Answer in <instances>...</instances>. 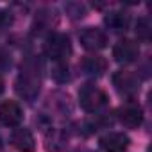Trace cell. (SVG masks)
<instances>
[{"label":"cell","instance_id":"8","mask_svg":"<svg viewBox=\"0 0 152 152\" xmlns=\"http://www.w3.org/2000/svg\"><path fill=\"white\" fill-rule=\"evenodd\" d=\"M100 147L104 152H125L129 147V138L124 132H109L100 138Z\"/></svg>","mask_w":152,"mask_h":152},{"label":"cell","instance_id":"4","mask_svg":"<svg viewBox=\"0 0 152 152\" xmlns=\"http://www.w3.org/2000/svg\"><path fill=\"white\" fill-rule=\"evenodd\" d=\"M113 84L118 90V93L125 95V97L136 95L138 90H140V81H138L136 75L131 73V72H116L113 75Z\"/></svg>","mask_w":152,"mask_h":152},{"label":"cell","instance_id":"3","mask_svg":"<svg viewBox=\"0 0 152 152\" xmlns=\"http://www.w3.org/2000/svg\"><path fill=\"white\" fill-rule=\"evenodd\" d=\"M79 104L84 111L95 113L107 104V95L95 84H84L79 90Z\"/></svg>","mask_w":152,"mask_h":152},{"label":"cell","instance_id":"10","mask_svg":"<svg viewBox=\"0 0 152 152\" xmlns=\"http://www.w3.org/2000/svg\"><path fill=\"white\" fill-rule=\"evenodd\" d=\"M118 118H120V122L125 127L134 129V127H140L141 125V122H143V111L136 104H127V106H124L118 111Z\"/></svg>","mask_w":152,"mask_h":152},{"label":"cell","instance_id":"12","mask_svg":"<svg viewBox=\"0 0 152 152\" xmlns=\"http://www.w3.org/2000/svg\"><path fill=\"white\" fill-rule=\"evenodd\" d=\"M129 22H131L129 15H127V13H122V11H113V13L106 15V18H104V23H106L111 31H115V32L125 31V29L129 27Z\"/></svg>","mask_w":152,"mask_h":152},{"label":"cell","instance_id":"2","mask_svg":"<svg viewBox=\"0 0 152 152\" xmlns=\"http://www.w3.org/2000/svg\"><path fill=\"white\" fill-rule=\"evenodd\" d=\"M45 54L56 63H63L72 54V43L70 38L63 32H52L45 39Z\"/></svg>","mask_w":152,"mask_h":152},{"label":"cell","instance_id":"9","mask_svg":"<svg viewBox=\"0 0 152 152\" xmlns=\"http://www.w3.org/2000/svg\"><path fill=\"white\" fill-rule=\"evenodd\" d=\"M11 143L16 150L20 152H34L36 148V141H34V136L29 129L25 127H20V129H15L13 134H11Z\"/></svg>","mask_w":152,"mask_h":152},{"label":"cell","instance_id":"7","mask_svg":"<svg viewBox=\"0 0 152 152\" xmlns=\"http://www.w3.org/2000/svg\"><path fill=\"white\" fill-rule=\"evenodd\" d=\"M23 113L22 107L15 100H6L0 104V124L6 127H15L22 122Z\"/></svg>","mask_w":152,"mask_h":152},{"label":"cell","instance_id":"13","mask_svg":"<svg viewBox=\"0 0 152 152\" xmlns=\"http://www.w3.org/2000/svg\"><path fill=\"white\" fill-rule=\"evenodd\" d=\"M136 36L141 41H148L150 38V22L148 18H140L136 23Z\"/></svg>","mask_w":152,"mask_h":152},{"label":"cell","instance_id":"11","mask_svg":"<svg viewBox=\"0 0 152 152\" xmlns=\"http://www.w3.org/2000/svg\"><path fill=\"white\" fill-rule=\"evenodd\" d=\"M81 68H83L88 75H91V77H99V75H102V73L106 72L107 63H106V59L100 57V56H88V57L83 59Z\"/></svg>","mask_w":152,"mask_h":152},{"label":"cell","instance_id":"1","mask_svg":"<svg viewBox=\"0 0 152 152\" xmlns=\"http://www.w3.org/2000/svg\"><path fill=\"white\" fill-rule=\"evenodd\" d=\"M39 86H41V63L36 57H29L22 63V72L16 81V93L22 99L32 102L39 93Z\"/></svg>","mask_w":152,"mask_h":152},{"label":"cell","instance_id":"16","mask_svg":"<svg viewBox=\"0 0 152 152\" xmlns=\"http://www.w3.org/2000/svg\"><path fill=\"white\" fill-rule=\"evenodd\" d=\"M9 64H11L9 57H7L4 52H0V72H2V70H6V68H9Z\"/></svg>","mask_w":152,"mask_h":152},{"label":"cell","instance_id":"15","mask_svg":"<svg viewBox=\"0 0 152 152\" xmlns=\"http://www.w3.org/2000/svg\"><path fill=\"white\" fill-rule=\"evenodd\" d=\"M13 23V15L9 11H4V9H0V29H6Z\"/></svg>","mask_w":152,"mask_h":152},{"label":"cell","instance_id":"6","mask_svg":"<svg viewBox=\"0 0 152 152\" xmlns=\"http://www.w3.org/2000/svg\"><path fill=\"white\" fill-rule=\"evenodd\" d=\"M140 56V48L134 41L131 39H122L115 45L113 48V57L120 63V64H129L132 61H136V57Z\"/></svg>","mask_w":152,"mask_h":152},{"label":"cell","instance_id":"14","mask_svg":"<svg viewBox=\"0 0 152 152\" xmlns=\"http://www.w3.org/2000/svg\"><path fill=\"white\" fill-rule=\"evenodd\" d=\"M52 77L57 83H66L70 79V73H68V66L64 63H56V66L52 68Z\"/></svg>","mask_w":152,"mask_h":152},{"label":"cell","instance_id":"5","mask_svg":"<svg viewBox=\"0 0 152 152\" xmlns=\"http://www.w3.org/2000/svg\"><path fill=\"white\" fill-rule=\"evenodd\" d=\"M79 39L83 43L84 48L88 50H102L106 45H107V36L102 29H97V27H86L81 34H79Z\"/></svg>","mask_w":152,"mask_h":152},{"label":"cell","instance_id":"17","mask_svg":"<svg viewBox=\"0 0 152 152\" xmlns=\"http://www.w3.org/2000/svg\"><path fill=\"white\" fill-rule=\"evenodd\" d=\"M2 91H4V81H2V77H0V95H2Z\"/></svg>","mask_w":152,"mask_h":152}]
</instances>
